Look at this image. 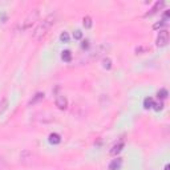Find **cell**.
Returning <instances> with one entry per match:
<instances>
[{
    "instance_id": "cb8c5ba5",
    "label": "cell",
    "mask_w": 170,
    "mask_h": 170,
    "mask_svg": "<svg viewBox=\"0 0 170 170\" xmlns=\"http://www.w3.org/2000/svg\"><path fill=\"white\" fill-rule=\"evenodd\" d=\"M144 51H148V48H144V47L136 48V52H137V53H141V52H144Z\"/></svg>"
},
{
    "instance_id": "7c38bea8",
    "label": "cell",
    "mask_w": 170,
    "mask_h": 170,
    "mask_svg": "<svg viewBox=\"0 0 170 170\" xmlns=\"http://www.w3.org/2000/svg\"><path fill=\"white\" fill-rule=\"evenodd\" d=\"M43 98H44V93H36V95H35V97L29 101V105H33V104L39 102V101L43 100Z\"/></svg>"
},
{
    "instance_id": "5b68a950",
    "label": "cell",
    "mask_w": 170,
    "mask_h": 170,
    "mask_svg": "<svg viewBox=\"0 0 170 170\" xmlns=\"http://www.w3.org/2000/svg\"><path fill=\"white\" fill-rule=\"evenodd\" d=\"M169 43V32L165 29V31H161L157 37V47H165V45Z\"/></svg>"
},
{
    "instance_id": "9c48e42d",
    "label": "cell",
    "mask_w": 170,
    "mask_h": 170,
    "mask_svg": "<svg viewBox=\"0 0 170 170\" xmlns=\"http://www.w3.org/2000/svg\"><path fill=\"white\" fill-rule=\"evenodd\" d=\"M164 6H165V3H164V1H157V3L154 4V7H153V8L150 9V12H148V14H146L145 16H150V15L156 14V12H157V11H159V9H161Z\"/></svg>"
},
{
    "instance_id": "603a6c76",
    "label": "cell",
    "mask_w": 170,
    "mask_h": 170,
    "mask_svg": "<svg viewBox=\"0 0 170 170\" xmlns=\"http://www.w3.org/2000/svg\"><path fill=\"white\" fill-rule=\"evenodd\" d=\"M81 47H83V49H87V48L89 47V41H88V40H85V41H83V44H81Z\"/></svg>"
},
{
    "instance_id": "e0dca14e",
    "label": "cell",
    "mask_w": 170,
    "mask_h": 170,
    "mask_svg": "<svg viewBox=\"0 0 170 170\" xmlns=\"http://www.w3.org/2000/svg\"><path fill=\"white\" fill-rule=\"evenodd\" d=\"M60 40H61L63 43H69V35H68V32H63V33L60 35Z\"/></svg>"
},
{
    "instance_id": "ba28073f",
    "label": "cell",
    "mask_w": 170,
    "mask_h": 170,
    "mask_svg": "<svg viewBox=\"0 0 170 170\" xmlns=\"http://www.w3.org/2000/svg\"><path fill=\"white\" fill-rule=\"evenodd\" d=\"M121 165H122V159L116 158L110 162V165H109V170H120Z\"/></svg>"
},
{
    "instance_id": "2e32d148",
    "label": "cell",
    "mask_w": 170,
    "mask_h": 170,
    "mask_svg": "<svg viewBox=\"0 0 170 170\" xmlns=\"http://www.w3.org/2000/svg\"><path fill=\"white\" fill-rule=\"evenodd\" d=\"M167 90L165 89V88H162V89H159L158 92H157V96H158V98H161V100H165V98L167 97Z\"/></svg>"
},
{
    "instance_id": "9a60e30c",
    "label": "cell",
    "mask_w": 170,
    "mask_h": 170,
    "mask_svg": "<svg viewBox=\"0 0 170 170\" xmlns=\"http://www.w3.org/2000/svg\"><path fill=\"white\" fill-rule=\"evenodd\" d=\"M83 24H84V27H85V28H90V27H92V24H93L92 17L85 16V17H84V20H83Z\"/></svg>"
},
{
    "instance_id": "30bf717a",
    "label": "cell",
    "mask_w": 170,
    "mask_h": 170,
    "mask_svg": "<svg viewBox=\"0 0 170 170\" xmlns=\"http://www.w3.org/2000/svg\"><path fill=\"white\" fill-rule=\"evenodd\" d=\"M49 142L53 144V145H57V144H60V142H61V137H60V134L52 133L49 136Z\"/></svg>"
},
{
    "instance_id": "52a82bcc",
    "label": "cell",
    "mask_w": 170,
    "mask_h": 170,
    "mask_svg": "<svg viewBox=\"0 0 170 170\" xmlns=\"http://www.w3.org/2000/svg\"><path fill=\"white\" fill-rule=\"evenodd\" d=\"M122 149H124V141H120V142H117L113 148L110 149V154H112V156H117Z\"/></svg>"
},
{
    "instance_id": "3957f363",
    "label": "cell",
    "mask_w": 170,
    "mask_h": 170,
    "mask_svg": "<svg viewBox=\"0 0 170 170\" xmlns=\"http://www.w3.org/2000/svg\"><path fill=\"white\" fill-rule=\"evenodd\" d=\"M106 51H108V45L106 44H101L97 47V49L93 51L92 53L89 55V57H88L87 60H85V63H92V61H97L98 59H101L104 55L106 53Z\"/></svg>"
},
{
    "instance_id": "7a4b0ae2",
    "label": "cell",
    "mask_w": 170,
    "mask_h": 170,
    "mask_svg": "<svg viewBox=\"0 0 170 170\" xmlns=\"http://www.w3.org/2000/svg\"><path fill=\"white\" fill-rule=\"evenodd\" d=\"M39 15H40L39 9H33L32 12H29V14H28V16L21 21L19 29H21V31H27V29H29V28H31L32 25L37 21V19H39Z\"/></svg>"
},
{
    "instance_id": "8992f818",
    "label": "cell",
    "mask_w": 170,
    "mask_h": 170,
    "mask_svg": "<svg viewBox=\"0 0 170 170\" xmlns=\"http://www.w3.org/2000/svg\"><path fill=\"white\" fill-rule=\"evenodd\" d=\"M56 106H57L59 109H61V110L67 109V106H68V101H67V98H65L64 96L59 95L57 97H56Z\"/></svg>"
},
{
    "instance_id": "44dd1931",
    "label": "cell",
    "mask_w": 170,
    "mask_h": 170,
    "mask_svg": "<svg viewBox=\"0 0 170 170\" xmlns=\"http://www.w3.org/2000/svg\"><path fill=\"white\" fill-rule=\"evenodd\" d=\"M164 25H165V21H164V20H161L159 23H156V24L153 25V28H154V29H158V28L164 27Z\"/></svg>"
},
{
    "instance_id": "8fae6325",
    "label": "cell",
    "mask_w": 170,
    "mask_h": 170,
    "mask_svg": "<svg viewBox=\"0 0 170 170\" xmlns=\"http://www.w3.org/2000/svg\"><path fill=\"white\" fill-rule=\"evenodd\" d=\"M61 59L64 60L65 63H69L70 60H72V52H70V51H64V52L61 53Z\"/></svg>"
},
{
    "instance_id": "d6986e66",
    "label": "cell",
    "mask_w": 170,
    "mask_h": 170,
    "mask_svg": "<svg viewBox=\"0 0 170 170\" xmlns=\"http://www.w3.org/2000/svg\"><path fill=\"white\" fill-rule=\"evenodd\" d=\"M152 108H153L154 110L159 112V110H162V109H164V104H162V102H154Z\"/></svg>"
},
{
    "instance_id": "5bb4252c",
    "label": "cell",
    "mask_w": 170,
    "mask_h": 170,
    "mask_svg": "<svg viewBox=\"0 0 170 170\" xmlns=\"http://www.w3.org/2000/svg\"><path fill=\"white\" fill-rule=\"evenodd\" d=\"M153 104H154L153 98H152V97H146L145 100H144V108H145V109H150L152 106H153Z\"/></svg>"
},
{
    "instance_id": "277c9868",
    "label": "cell",
    "mask_w": 170,
    "mask_h": 170,
    "mask_svg": "<svg viewBox=\"0 0 170 170\" xmlns=\"http://www.w3.org/2000/svg\"><path fill=\"white\" fill-rule=\"evenodd\" d=\"M35 159V154L31 150H23L20 154V162L23 165H32Z\"/></svg>"
},
{
    "instance_id": "ffe728a7",
    "label": "cell",
    "mask_w": 170,
    "mask_h": 170,
    "mask_svg": "<svg viewBox=\"0 0 170 170\" xmlns=\"http://www.w3.org/2000/svg\"><path fill=\"white\" fill-rule=\"evenodd\" d=\"M73 37H75L76 40H80L81 37H83V32H81L80 29H77V31H75V33H73Z\"/></svg>"
},
{
    "instance_id": "ac0fdd59",
    "label": "cell",
    "mask_w": 170,
    "mask_h": 170,
    "mask_svg": "<svg viewBox=\"0 0 170 170\" xmlns=\"http://www.w3.org/2000/svg\"><path fill=\"white\" fill-rule=\"evenodd\" d=\"M104 68H105V69H110L112 68V60L109 59V57L104 59Z\"/></svg>"
},
{
    "instance_id": "4fadbf2b",
    "label": "cell",
    "mask_w": 170,
    "mask_h": 170,
    "mask_svg": "<svg viewBox=\"0 0 170 170\" xmlns=\"http://www.w3.org/2000/svg\"><path fill=\"white\" fill-rule=\"evenodd\" d=\"M7 106H8V100H7V98H3V100L0 101V115H3L4 112H6Z\"/></svg>"
},
{
    "instance_id": "7402d4cb",
    "label": "cell",
    "mask_w": 170,
    "mask_h": 170,
    "mask_svg": "<svg viewBox=\"0 0 170 170\" xmlns=\"http://www.w3.org/2000/svg\"><path fill=\"white\" fill-rule=\"evenodd\" d=\"M6 169V161H4V158L1 156H0V170H4Z\"/></svg>"
},
{
    "instance_id": "6da1fadb",
    "label": "cell",
    "mask_w": 170,
    "mask_h": 170,
    "mask_svg": "<svg viewBox=\"0 0 170 170\" xmlns=\"http://www.w3.org/2000/svg\"><path fill=\"white\" fill-rule=\"evenodd\" d=\"M55 20H56L55 15H49L47 19H44L39 25H37L35 32H33V39L36 40V41H40V40L44 39L45 35H47L48 31L51 29V27L55 24Z\"/></svg>"
},
{
    "instance_id": "d4e9b609",
    "label": "cell",
    "mask_w": 170,
    "mask_h": 170,
    "mask_svg": "<svg viewBox=\"0 0 170 170\" xmlns=\"http://www.w3.org/2000/svg\"><path fill=\"white\" fill-rule=\"evenodd\" d=\"M170 169V166H169V165H166V166H165V170H169Z\"/></svg>"
}]
</instances>
